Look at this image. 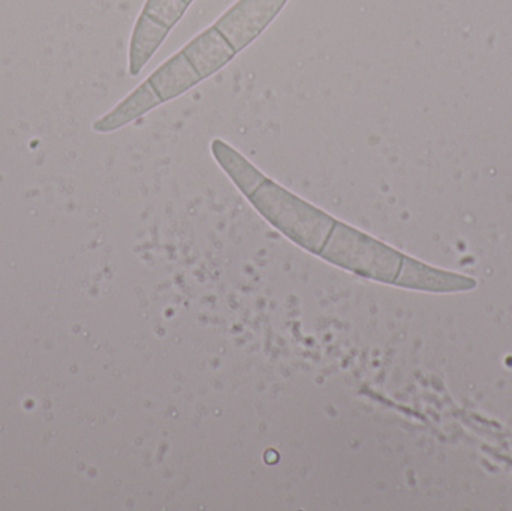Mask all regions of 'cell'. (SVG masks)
<instances>
[{
    "label": "cell",
    "mask_w": 512,
    "mask_h": 511,
    "mask_svg": "<svg viewBox=\"0 0 512 511\" xmlns=\"http://www.w3.org/2000/svg\"><path fill=\"white\" fill-rule=\"evenodd\" d=\"M180 51L197 69L201 80L212 77L219 69L230 63L237 54L213 26L201 32Z\"/></svg>",
    "instance_id": "2"
},
{
    "label": "cell",
    "mask_w": 512,
    "mask_h": 511,
    "mask_svg": "<svg viewBox=\"0 0 512 511\" xmlns=\"http://www.w3.org/2000/svg\"><path fill=\"white\" fill-rule=\"evenodd\" d=\"M286 2L288 0H239L213 27L236 53H240L267 29Z\"/></svg>",
    "instance_id": "1"
},
{
    "label": "cell",
    "mask_w": 512,
    "mask_h": 511,
    "mask_svg": "<svg viewBox=\"0 0 512 511\" xmlns=\"http://www.w3.org/2000/svg\"><path fill=\"white\" fill-rule=\"evenodd\" d=\"M161 104L162 101L158 93L146 80L125 101L120 102L114 110H111V113L99 119L93 128L98 132L116 131Z\"/></svg>",
    "instance_id": "4"
},
{
    "label": "cell",
    "mask_w": 512,
    "mask_h": 511,
    "mask_svg": "<svg viewBox=\"0 0 512 511\" xmlns=\"http://www.w3.org/2000/svg\"><path fill=\"white\" fill-rule=\"evenodd\" d=\"M155 92L158 93L162 102L171 101L176 99L177 96L183 95L188 92L192 87L201 83V77L198 75L197 69L192 66V63L186 59L182 51L174 54L173 57L162 63L149 78Z\"/></svg>",
    "instance_id": "3"
}]
</instances>
